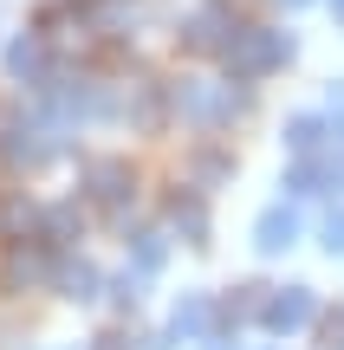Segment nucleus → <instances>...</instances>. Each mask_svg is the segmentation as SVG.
Returning <instances> with one entry per match:
<instances>
[{"instance_id":"obj_10","label":"nucleus","mask_w":344,"mask_h":350,"mask_svg":"<svg viewBox=\"0 0 344 350\" xmlns=\"http://www.w3.org/2000/svg\"><path fill=\"white\" fill-rule=\"evenodd\" d=\"M202 325H208V299H202V292H189V299L176 305V318H169V331H163V344H156V350H169V344H182V338H202Z\"/></svg>"},{"instance_id":"obj_1","label":"nucleus","mask_w":344,"mask_h":350,"mask_svg":"<svg viewBox=\"0 0 344 350\" xmlns=\"http://www.w3.org/2000/svg\"><path fill=\"white\" fill-rule=\"evenodd\" d=\"M286 52H293V39L286 33H273V26H241V33L228 39V72L234 78H267V72H280L286 65Z\"/></svg>"},{"instance_id":"obj_4","label":"nucleus","mask_w":344,"mask_h":350,"mask_svg":"<svg viewBox=\"0 0 344 350\" xmlns=\"http://www.w3.org/2000/svg\"><path fill=\"white\" fill-rule=\"evenodd\" d=\"M234 33H241V26H234V13L221 7V0H208V7L189 13V26H182V46H189V52H228Z\"/></svg>"},{"instance_id":"obj_14","label":"nucleus","mask_w":344,"mask_h":350,"mask_svg":"<svg viewBox=\"0 0 344 350\" xmlns=\"http://www.w3.org/2000/svg\"><path fill=\"white\" fill-rule=\"evenodd\" d=\"M325 175H332L325 163H299L293 175H286V188H293V195H319V182H325Z\"/></svg>"},{"instance_id":"obj_9","label":"nucleus","mask_w":344,"mask_h":350,"mask_svg":"<svg viewBox=\"0 0 344 350\" xmlns=\"http://www.w3.org/2000/svg\"><path fill=\"white\" fill-rule=\"evenodd\" d=\"M78 227H85V214H78L72 201L39 208V247H65V240H78Z\"/></svg>"},{"instance_id":"obj_17","label":"nucleus","mask_w":344,"mask_h":350,"mask_svg":"<svg viewBox=\"0 0 344 350\" xmlns=\"http://www.w3.org/2000/svg\"><path fill=\"white\" fill-rule=\"evenodd\" d=\"M91 350H130V344H124V338H117V331H111V338H98Z\"/></svg>"},{"instance_id":"obj_11","label":"nucleus","mask_w":344,"mask_h":350,"mask_svg":"<svg viewBox=\"0 0 344 350\" xmlns=\"http://www.w3.org/2000/svg\"><path fill=\"white\" fill-rule=\"evenodd\" d=\"M169 221L182 227L189 247H202V240H208V208H202V195H176V201H169Z\"/></svg>"},{"instance_id":"obj_18","label":"nucleus","mask_w":344,"mask_h":350,"mask_svg":"<svg viewBox=\"0 0 344 350\" xmlns=\"http://www.w3.org/2000/svg\"><path fill=\"white\" fill-rule=\"evenodd\" d=\"M286 7H306V0H286Z\"/></svg>"},{"instance_id":"obj_7","label":"nucleus","mask_w":344,"mask_h":350,"mask_svg":"<svg viewBox=\"0 0 344 350\" xmlns=\"http://www.w3.org/2000/svg\"><path fill=\"white\" fill-rule=\"evenodd\" d=\"M293 240H299V214L286 208V201H280V208H267V214L254 221V247H260V253H286Z\"/></svg>"},{"instance_id":"obj_5","label":"nucleus","mask_w":344,"mask_h":350,"mask_svg":"<svg viewBox=\"0 0 344 350\" xmlns=\"http://www.w3.org/2000/svg\"><path fill=\"white\" fill-rule=\"evenodd\" d=\"M312 312H319L312 286H280V292L260 299V325L267 331H299V325H312Z\"/></svg>"},{"instance_id":"obj_13","label":"nucleus","mask_w":344,"mask_h":350,"mask_svg":"<svg viewBox=\"0 0 344 350\" xmlns=\"http://www.w3.org/2000/svg\"><path fill=\"white\" fill-rule=\"evenodd\" d=\"M319 137H325V124H319V117H293V124H286V150H299V156H312V150H319Z\"/></svg>"},{"instance_id":"obj_19","label":"nucleus","mask_w":344,"mask_h":350,"mask_svg":"<svg viewBox=\"0 0 344 350\" xmlns=\"http://www.w3.org/2000/svg\"><path fill=\"white\" fill-rule=\"evenodd\" d=\"M338 13H344V0H338Z\"/></svg>"},{"instance_id":"obj_16","label":"nucleus","mask_w":344,"mask_h":350,"mask_svg":"<svg viewBox=\"0 0 344 350\" xmlns=\"http://www.w3.org/2000/svg\"><path fill=\"white\" fill-rule=\"evenodd\" d=\"M325 247H332V253L344 247V214H332V221H325Z\"/></svg>"},{"instance_id":"obj_3","label":"nucleus","mask_w":344,"mask_h":350,"mask_svg":"<svg viewBox=\"0 0 344 350\" xmlns=\"http://www.w3.org/2000/svg\"><path fill=\"white\" fill-rule=\"evenodd\" d=\"M137 195V175L130 163H117V156H98V163H85V201H98V208H124V201Z\"/></svg>"},{"instance_id":"obj_15","label":"nucleus","mask_w":344,"mask_h":350,"mask_svg":"<svg viewBox=\"0 0 344 350\" xmlns=\"http://www.w3.org/2000/svg\"><path fill=\"white\" fill-rule=\"evenodd\" d=\"M163 266V234H137V279Z\"/></svg>"},{"instance_id":"obj_8","label":"nucleus","mask_w":344,"mask_h":350,"mask_svg":"<svg viewBox=\"0 0 344 350\" xmlns=\"http://www.w3.org/2000/svg\"><path fill=\"white\" fill-rule=\"evenodd\" d=\"M52 273V260H46V247H13L7 253V266H0V279H7V292H20V286H39V279Z\"/></svg>"},{"instance_id":"obj_6","label":"nucleus","mask_w":344,"mask_h":350,"mask_svg":"<svg viewBox=\"0 0 344 350\" xmlns=\"http://www.w3.org/2000/svg\"><path fill=\"white\" fill-rule=\"evenodd\" d=\"M7 72L20 85H46V33H20L7 46Z\"/></svg>"},{"instance_id":"obj_12","label":"nucleus","mask_w":344,"mask_h":350,"mask_svg":"<svg viewBox=\"0 0 344 350\" xmlns=\"http://www.w3.org/2000/svg\"><path fill=\"white\" fill-rule=\"evenodd\" d=\"M59 286H65V299H98V266H85V260L59 266Z\"/></svg>"},{"instance_id":"obj_2","label":"nucleus","mask_w":344,"mask_h":350,"mask_svg":"<svg viewBox=\"0 0 344 350\" xmlns=\"http://www.w3.org/2000/svg\"><path fill=\"white\" fill-rule=\"evenodd\" d=\"M176 111L215 130V124H234V117L247 111V91H234V85H182L176 91Z\"/></svg>"}]
</instances>
